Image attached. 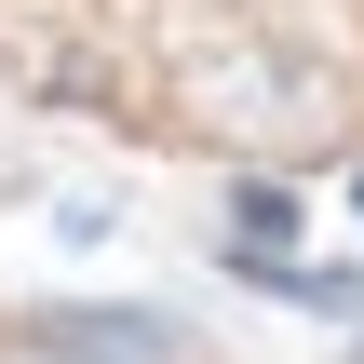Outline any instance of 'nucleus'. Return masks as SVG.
<instances>
[{
    "label": "nucleus",
    "instance_id": "1",
    "mask_svg": "<svg viewBox=\"0 0 364 364\" xmlns=\"http://www.w3.org/2000/svg\"><path fill=\"white\" fill-rule=\"evenodd\" d=\"M176 338L149 324V311H54L41 338H27V364H162Z\"/></svg>",
    "mask_w": 364,
    "mask_h": 364
}]
</instances>
